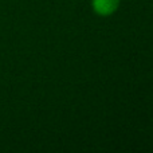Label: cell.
I'll return each mask as SVG.
<instances>
[{
  "mask_svg": "<svg viewBox=\"0 0 153 153\" xmlns=\"http://www.w3.org/2000/svg\"><path fill=\"white\" fill-rule=\"evenodd\" d=\"M120 0H93V8L101 16H108L116 12Z\"/></svg>",
  "mask_w": 153,
  "mask_h": 153,
  "instance_id": "cell-1",
  "label": "cell"
}]
</instances>
